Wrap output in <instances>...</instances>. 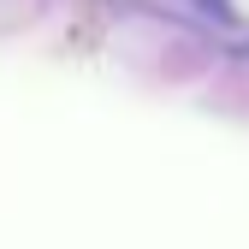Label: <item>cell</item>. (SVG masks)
Wrapping results in <instances>:
<instances>
[{
	"label": "cell",
	"instance_id": "6da1fadb",
	"mask_svg": "<svg viewBox=\"0 0 249 249\" xmlns=\"http://www.w3.org/2000/svg\"><path fill=\"white\" fill-rule=\"evenodd\" d=\"M202 6H208V12H226V0H202Z\"/></svg>",
	"mask_w": 249,
	"mask_h": 249
}]
</instances>
